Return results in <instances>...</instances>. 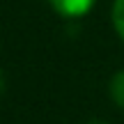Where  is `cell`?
Masks as SVG:
<instances>
[{"label": "cell", "instance_id": "5b68a950", "mask_svg": "<svg viewBox=\"0 0 124 124\" xmlns=\"http://www.w3.org/2000/svg\"><path fill=\"white\" fill-rule=\"evenodd\" d=\"M0 90H2V76H0Z\"/></svg>", "mask_w": 124, "mask_h": 124}, {"label": "cell", "instance_id": "6da1fadb", "mask_svg": "<svg viewBox=\"0 0 124 124\" xmlns=\"http://www.w3.org/2000/svg\"><path fill=\"white\" fill-rule=\"evenodd\" d=\"M53 5V9L60 14V16H67V18H78L83 14H87L90 9L94 7L97 0H48Z\"/></svg>", "mask_w": 124, "mask_h": 124}, {"label": "cell", "instance_id": "7a4b0ae2", "mask_svg": "<svg viewBox=\"0 0 124 124\" xmlns=\"http://www.w3.org/2000/svg\"><path fill=\"white\" fill-rule=\"evenodd\" d=\"M110 97H113V101H115L117 106L124 108V71L113 76V80H110Z\"/></svg>", "mask_w": 124, "mask_h": 124}, {"label": "cell", "instance_id": "3957f363", "mask_svg": "<svg viewBox=\"0 0 124 124\" xmlns=\"http://www.w3.org/2000/svg\"><path fill=\"white\" fill-rule=\"evenodd\" d=\"M113 25H115L117 35L124 39V0H115L113 5Z\"/></svg>", "mask_w": 124, "mask_h": 124}, {"label": "cell", "instance_id": "277c9868", "mask_svg": "<svg viewBox=\"0 0 124 124\" xmlns=\"http://www.w3.org/2000/svg\"><path fill=\"white\" fill-rule=\"evenodd\" d=\"M90 124H106V122H90Z\"/></svg>", "mask_w": 124, "mask_h": 124}]
</instances>
